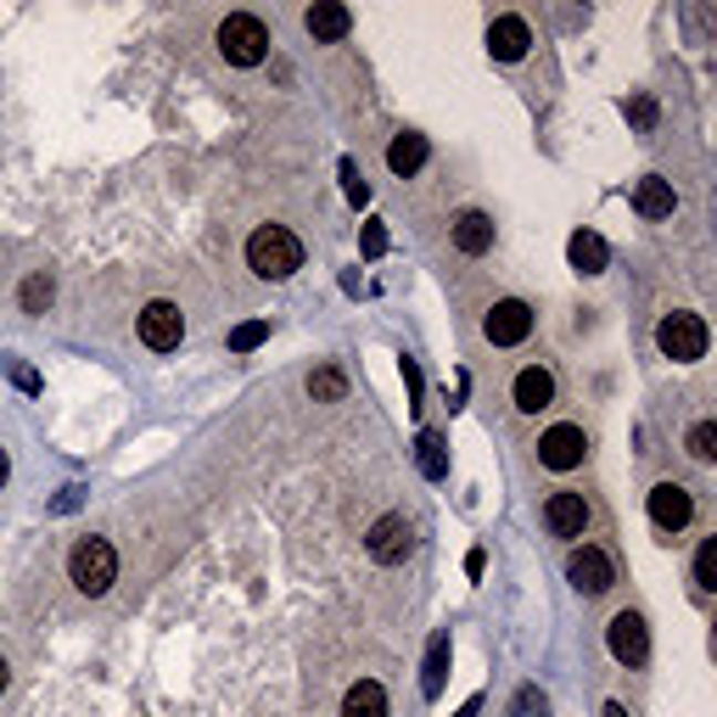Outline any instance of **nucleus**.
Listing matches in <instances>:
<instances>
[{"label": "nucleus", "instance_id": "4468645a", "mask_svg": "<svg viewBox=\"0 0 717 717\" xmlns=\"http://www.w3.org/2000/svg\"><path fill=\"white\" fill-rule=\"evenodd\" d=\"M550 404H555V376H550L544 365H527V371L516 376V409L538 415V409H550Z\"/></svg>", "mask_w": 717, "mask_h": 717}, {"label": "nucleus", "instance_id": "c756f323", "mask_svg": "<svg viewBox=\"0 0 717 717\" xmlns=\"http://www.w3.org/2000/svg\"><path fill=\"white\" fill-rule=\"evenodd\" d=\"M387 252V230L382 225H365V258H382Z\"/></svg>", "mask_w": 717, "mask_h": 717}, {"label": "nucleus", "instance_id": "dca6fc26", "mask_svg": "<svg viewBox=\"0 0 717 717\" xmlns=\"http://www.w3.org/2000/svg\"><path fill=\"white\" fill-rule=\"evenodd\" d=\"M303 23H309V34H314V40H342V34L353 29V12H347V7H336V0H314Z\"/></svg>", "mask_w": 717, "mask_h": 717}, {"label": "nucleus", "instance_id": "c85d7f7f", "mask_svg": "<svg viewBox=\"0 0 717 717\" xmlns=\"http://www.w3.org/2000/svg\"><path fill=\"white\" fill-rule=\"evenodd\" d=\"M627 118H634V129H656V102L634 96V102H627Z\"/></svg>", "mask_w": 717, "mask_h": 717}, {"label": "nucleus", "instance_id": "ddd939ff", "mask_svg": "<svg viewBox=\"0 0 717 717\" xmlns=\"http://www.w3.org/2000/svg\"><path fill=\"white\" fill-rule=\"evenodd\" d=\"M527 45H532V29L521 18H493V29H488V56L493 62H521Z\"/></svg>", "mask_w": 717, "mask_h": 717}, {"label": "nucleus", "instance_id": "f8f14e48", "mask_svg": "<svg viewBox=\"0 0 717 717\" xmlns=\"http://www.w3.org/2000/svg\"><path fill=\"white\" fill-rule=\"evenodd\" d=\"M544 527H550L555 538H583V527H589V499H583V493H550Z\"/></svg>", "mask_w": 717, "mask_h": 717}, {"label": "nucleus", "instance_id": "f704fd0d", "mask_svg": "<svg viewBox=\"0 0 717 717\" xmlns=\"http://www.w3.org/2000/svg\"><path fill=\"white\" fill-rule=\"evenodd\" d=\"M0 689H7V656H0Z\"/></svg>", "mask_w": 717, "mask_h": 717}, {"label": "nucleus", "instance_id": "6e6552de", "mask_svg": "<svg viewBox=\"0 0 717 717\" xmlns=\"http://www.w3.org/2000/svg\"><path fill=\"white\" fill-rule=\"evenodd\" d=\"M482 331H488L493 347H516V342H527V331H532V309H527L521 298H505V303H493V314L482 320Z\"/></svg>", "mask_w": 717, "mask_h": 717}, {"label": "nucleus", "instance_id": "5701e85b", "mask_svg": "<svg viewBox=\"0 0 717 717\" xmlns=\"http://www.w3.org/2000/svg\"><path fill=\"white\" fill-rule=\"evenodd\" d=\"M342 393H347V376H342L336 365H325V371L309 376V398H314V404H336Z\"/></svg>", "mask_w": 717, "mask_h": 717}, {"label": "nucleus", "instance_id": "2f4dec72", "mask_svg": "<svg viewBox=\"0 0 717 717\" xmlns=\"http://www.w3.org/2000/svg\"><path fill=\"white\" fill-rule=\"evenodd\" d=\"M477 711H482V700H466V706H460L455 717H477Z\"/></svg>", "mask_w": 717, "mask_h": 717}, {"label": "nucleus", "instance_id": "b1692460", "mask_svg": "<svg viewBox=\"0 0 717 717\" xmlns=\"http://www.w3.org/2000/svg\"><path fill=\"white\" fill-rule=\"evenodd\" d=\"M689 455H695L700 466L717 460V420H695V426H689Z\"/></svg>", "mask_w": 717, "mask_h": 717}, {"label": "nucleus", "instance_id": "1a4fd4ad", "mask_svg": "<svg viewBox=\"0 0 717 717\" xmlns=\"http://www.w3.org/2000/svg\"><path fill=\"white\" fill-rule=\"evenodd\" d=\"M689 516H695L689 488H678V482H656V488H651V521H656L662 532H684Z\"/></svg>", "mask_w": 717, "mask_h": 717}, {"label": "nucleus", "instance_id": "f03ea898", "mask_svg": "<svg viewBox=\"0 0 717 717\" xmlns=\"http://www.w3.org/2000/svg\"><path fill=\"white\" fill-rule=\"evenodd\" d=\"M67 578H73V589L90 594V600L107 594L113 578H118V550L107 544V538H79L73 555H67Z\"/></svg>", "mask_w": 717, "mask_h": 717}, {"label": "nucleus", "instance_id": "7c9ffc66", "mask_svg": "<svg viewBox=\"0 0 717 717\" xmlns=\"http://www.w3.org/2000/svg\"><path fill=\"white\" fill-rule=\"evenodd\" d=\"M12 382H18V387H23V393H34V387H40V376H34V371H29V365H18V371H12Z\"/></svg>", "mask_w": 717, "mask_h": 717}, {"label": "nucleus", "instance_id": "412c9836", "mask_svg": "<svg viewBox=\"0 0 717 717\" xmlns=\"http://www.w3.org/2000/svg\"><path fill=\"white\" fill-rule=\"evenodd\" d=\"M443 678H448V634H432V645H426V673H420V695L437 700V695H443Z\"/></svg>", "mask_w": 717, "mask_h": 717}, {"label": "nucleus", "instance_id": "72a5a7b5", "mask_svg": "<svg viewBox=\"0 0 717 717\" xmlns=\"http://www.w3.org/2000/svg\"><path fill=\"white\" fill-rule=\"evenodd\" d=\"M7 471H12V466H7V448H0V488H7Z\"/></svg>", "mask_w": 717, "mask_h": 717}, {"label": "nucleus", "instance_id": "a878e982", "mask_svg": "<svg viewBox=\"0 0 717 717\" xmlns=\"http://www.w3.org/2000/svg\"><path fill=\"white\" fill-rule=\"evenodd\" d=\"M45 303H51V281H45V276H29V281H23V314H45Z\"/></svg>", "mask_w": 717, "mask_h": 717}, {"label": "nucleus", "instance_id": "cd10ccee", "mask_svg": "<svg viewBox=\"0 0 717 717\" xmlns=\"http://www.w3.org/2000/svg\"><path fill=\"white\" fill-rule=\"evenodd\" d=\"M342 191H347L353 208H365V202H371V186H365V174H358L353 163H342Z\"/></svg>", "mask_w": 717, "mask_h": 717}, {"label": "nucleus", "instance_id": "20e7f679", "mask_svg": "<svg viewBox=\"0 0 717 717\" xmlns=\"http://www.w3.org/2000/svg\"><path fill=\"white\" fill-rule=\"evenodd\" d=\"M656 347H662L667 358H678V365H695V358L706 353V320L689 314V309L667 314V320L656 325Z\"/></svg>", "mask_w": 717, "mask_h": 717}, {"label": "nucleus", "instance_id": "f3484780", "mask_svg": "<svg viewBox=\"0 0 717 717\" xmlns=\"http://www.w3.org/2000/svg\"><path fill=\"white\" fill-rule=\"evenodd\" d=\"M342 717H387V689L376 678H358L347 695H342Z\"/></svg>", "mask_w": 717, "mask_h": 717}, {"label": "nucleus", "instance_id": "4be33fe9", "mask_svg": "<svg viewBox=\"0 0 717 717\" xmlns=\"http://www.w3.org/2000/svg\"><path fill=\"white\" fill-rule=\"evenodd\" d=\"M415 448H420V455H415V460H420V477H432V482H437V477H448V448H443V437H437V432H420V443H415Z\"/></svg>", "mask_w": 717, "mask_h": 717}, {"label": "nucleus", "instance_id": "6ab92c4d", "mask_svg": "<svg viewBox=\"0 0 717 717\" xmlns=\"http://www.w3.org/2000/svg\"><path fill=\"white\" fill-rule=\"evenodd\" d=\"M567 252H572V269H578V276H600V269H605V241L594 236V230H578L572 241H567Z\"/></svg>", "mask_w": 717, "mask_h": 717}, {"label": "nucleus", "instance_id": "a211bd4d", "mask_svg": "<svg viewBox=\"0 0 717 717\" xmlns=\"http://www.w3.org/2000/svg\"><path fill=\"white\" fill-rule=\"evenodd\" d=\"M455 247H460V252H471V258H477V252H488V247H493V219H488V214H477V208H466V214L455 219Z\"/></svg>", "mask_w": 717, "mask_h": 717}, {"label": "nucleus", "instance_id": "0eeeda50", "mask_svg": "<svg viewBox=\"0 0 717 717\" xmlns=\"http://www.w3.org/2000/svg\"><path fill=\"white\" fill-rule=\"evenodd\" d=\"M567 578H572V589H578V594H605V589L616 583V567H611V555H605V550L583 544V550H572V555H567Z\"/></svg>", "mask_w": 717, "mask_h": 717}, {"label": "nucleus", "instance_id": "aec40b11", "mask_svg": "<svg viewBox=\"0 0 717 717\" xmlns=\"http://www.w3.org/2000/svg\"><path fill=\"white\" fill-rule=\"evenodd\" d=\"M420 163H426V135H415V129H404V135H398L393 146H387V168L409 179V174H415Z\"/></svg>", "mask_w": 717, "mask_h": 717}, {"label": "nucleus", "instance_id": "9b49d317", "mask_svg": "<svg viewBox=\"0 0 717 717\" xmlns=\"http://www.w3.org/2000/svg\"><path fill=\"white\" fill-rule=\"evenodd\" d=\"M179 336H186V320H179L174 303H146L141 309V342L146 347L168 353V347H179Z\"/></svg>", "mask_w": 717, "mask_h": 717}, {"label": "nucleus", "instance_id": "9d476101", "mask_svg": "<svg viewBox=\"0 0 717 717\" xmlns=\"http://www.w3.org/2000/svg\"><path fill=\"white\" fill-rule=\"evenodd\" d=\"M365 544H371V555H376L382 567H393V561H404V555L415 550V527H409L404 516H382V521L371 527Z\"/></svg>", "mask_w": 717, "mask_h": 717}, {"label": "nucleus", "instance_id": "39448f33", "mask_svg": "<svg viewBox=\"0 0 717 717\" xmlns=\"http://www.w3.org/2000/svg\"><path fill=\"white\" fill-rule=\"evenodd\" d=\"M583 455H589V437L572 420H561V426H550L544 437H538V460H544L550 471H572V466H583Z\"/></svg>", "mask_w": 717, "mask_h": 717}, {"label": "nucleus", "instance_id": "473e14b6", "mask_svg": "<svg viewBox=\"0 0 717 717\" xmlns=\"http://www.w3.org/2000/svg\"><path fill=\"white\" fill-rule=\"evenodd\" d=\"M605 717H627V706H622V700H605Z\"/></svg>", "mask_w": 717, "mask_h": 717}, {"label": "nucleus", "instance_id": "f257e3e1", "mask_svg": "<svg viewBox=\"0 0 717 717\" xmlns=\"http://www.w3.org/2000/svg\"><path fill=\"white\" fill-rule=\"evenodd\" d=\"M247 263H252V276H263V281H287V276L303 269V241L287 225H258L247 236Z\"/></svg>", "mask_w": 717, "mask_h": 717}, {"label": "nucleus", "instance_id": "393cba45", "mask_svg": "<svg viewBox=\"0 0 717 717\" xmlns=\"http://www.w3.org/2000/svg\"><path fill=\"white\" fill-rule=\"evenodd\" d=\"M695 583H700V589H717V538H706V544L695 550Z\"/></svg>", "mask_w": 717, "mask_h": 717}, {"label": "nucleus", "instance_id": "bb28decb", "mask_svg": "<svg viewBox=\"0 0 717 717\" xmlns=\"http://www.w3.org/2000/svg\"><path fill=\"white\" fill-rule=\"evenodd\" d=\"M263 336H269V320H247V325H236V331H230V347H236V353H252Z\"/></svg>", "mask_w": 717, "mask_h": 717}, {"label": "nucleus", "instance_id": "2eb2a0df", "mask_svg": "<svg viewBox=\"0 0 717 717\" xmlns=\"http://www.w3.org/2000/svg\"><path fill=\"white\" fill-rule=\"evenodd\" d=\"M634 208H640L645 219H667V214L678 208V197H673V179L645 174V179H640V191H634Z\"/></svg>", "mask_w": 717, "mask_h": 717}, {"label": "nucleus", "instance_id": "423d86ee", "mask_svg": "<svg viewBox=\"0 0 717 717\" xmlns=\"http://www.w3.org/2000/svg\"><path fill=\"white\" fill-rule=\"evenodd\" d=\"M605 640H611V656L622 667H640L651 656V634H645V616L640 611H616L611 627H605Z\"/></svg>", "mask_w": 717, "mask_h": 717}, {"label": "nucleus", "instance_id": "7ed1b4c3", "mask_svg": "<svg viewBox=\"0 0 717 717\" xmlns=\"http://www.w3.org/2000/svg\"><path fill=\"white\" fill-rule=\"evenodd\" d=\"M219 51H225V62H236V67H258V62L269 56V29H263V18L230 12V18L219 23Z\"/></svg>", "mask_w": 717, "mask_h": 717}]
</instances>
